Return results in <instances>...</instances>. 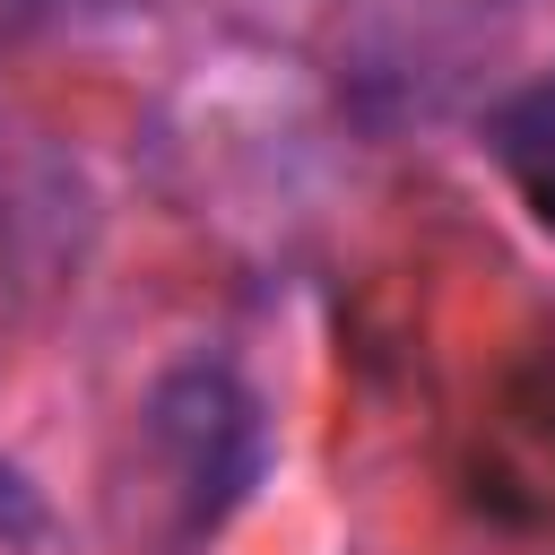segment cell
I'll return each instance as SVG.
<instances>
[{
	"label": "cell",
	"mask_w": 555,
	"mask_h": 555,
	"mask_svg": "<svg viewBox=\"0 0 555 555\" xmlns=\"http://www.w3.org/2000/svg\"><path fill=\"white\" fill-rule=\"evenodd\" d=\"M43 520V503H35V486L17 477V468H0V538H26Z\"/></svg>",
	"instance_id": "3957f363"
},
{
	"label": "cell",
	"mask_w": 555,
	"mask_h": 555,
	"mask_svg": "<svg viewBox=\"0 0 555 555\" xmlns=\"http://www.w3.org/2000/svg\"><path fill=\"white\" fill-rule=\"evenodd\" d=\"M147 460H156V503L173 512V538L191 546L199 529H217L243 486L260 477V408L225 364H182L147 390Z\"/></svg>",
	"instance_id": "6da1fadb"
},
{
	"label": "cell",
	"mask_w": 555,
	"mask_h": 555,
	"mask_svg": "<svg viewBox=\"0 0 555 555\" xmlns=\"http://www.w3.org/2000/svg\"><path fill=\"white\" fill-rule=\"evenodd\" d=\"M494 147H503V165L520 173V191L555 217V78H538V87L494 121Z\"/></svg>",
	"instance_id": "7a4b0ae2"
}]
</instances>
